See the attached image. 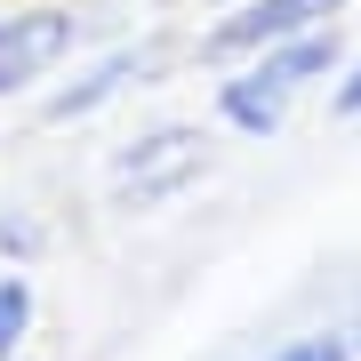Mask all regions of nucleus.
Here are the masks:
<instances>
[{"label": "nucleus", "instance_id": "f257e3e1", "mask_svg": "<svg viewBox=\"0 0 361 361\" xmlns=\"http://www.w3.org/2000/svg\"><path fill=\"white\" fill-rule=\"evenodd\" d=\"M337 73V32H297V40H273V49H249L241 65L217 80V121L241 137H273L289 121V104L313 89V80Z\"/></svg>", "mask_w": 361, "mask_h": 361}, {"label": "nucleus", "instance_id": "f03ea898", "mask_svg": "<svg viewBox=\"0 0 361 361\" xmlns=\"http://www.w3.org/2000/svg\"><path fill=\"white\" fill-rule=\"evenodd\" d=\"M353 0H233L217 25L201 32V56H249V49H273V40H297V32H322L337 25Z\"/></svg>", "mask_w": 361, "mask_h": 361}, {"label": "nucleus", "instance_id": "7ed1b4c3", "mask_svg": "<svg viewBox=\"0 0 361 361\" xmlns=\"http://www.w3.org/2000/svg\"><path fill=\"white\" fill-rule=\"evenodd\" d=\"M201 169H209V137H201V129H185V121H169V129H145L137 145H121V153H113L121 193H137V201H169V193H185Z\"/></svg>", "mask_w": 361, "mask_h": 361}, {"label": "nucleus", "instance_id": "20e7f679", "mask_svg": "<svg viewBox=\"0 0 361 361\" xmlns=\"http://www.w3.org/2000/svg\"><path fill=\"white\" fill-rule=\"evenodd\" d=\"M73 8H0V97H16V89H32V80H49L56 65L73 56Z\"/></svg>", "mask_w": 361, "mask_h": 361}, {"label": "nucleus", "instance_id": "39448f33", "mask_svg": "<svg viewBox=\"0 0 361 361\" xmlns=\"http://www.w3.org/2000/svg\"><path fill=\"white\" fill-rule=\"evenodd\" d=\"M145 73H161V49H113V56H97V65H80L40 113L49 121H89V113H104V104L129 89V80H145Z\"/></svg>", "mask_w": 361, "mask_h": 361}, {"label": "nucleus", "instance_id": "423d86ee", "mask_svg": "<svg viewBox=\"0 0 361 361\" xmlns=\"http://www.w3.org/2000/svg\"><path fill=\"white\" fill-rule=\"evenodd\" d=\"M25 337H32V281L0 273V361H25Z\"/></svg>", "mask_w": 361, "mask_h": 361}, {"label": "nucleus", "instance_id": "0eeeda50", "mask_svg": "<svg viewBox=\"0 0 361 361\" xmlns=\"http://www.w3.org/2000/svg\"><path fill=\"white\" fill-rule=\"evenodd\" d=\"M353 353H361L353 337H337V329H322V337H289V345L273 353V361H353Z\"/></svg>", "mask_w": 361, "mask_h": 361}, {"label": "nucleus", "instance_id": "6e6552de", "mask_svg": "<svg viewBox=\"0 0 361 361\" xmlns=\"http://www.w3.org/2000/svg\"><path fill=\"white\" fill-rule=\"evenodd\" d=\"M329 113H337V121H361V56L345 65V80L329 89Z\"/></svg>", "mask_w": 361, "mask_h": 361}, {"label": "nucleus", "instance_id": "1a4fd4ad", "mask_svg": "<svg viewBox=\"0 0 361 361\" xmlns=\"http://www.w3.org/2000/svg\"><path fill=\"white\" fill-rule=\"evenodd\" d=\"M353 345H361V322H353Z\"/></svg>", "mask_w": 361, "mask_h": 361}]
</instances>
